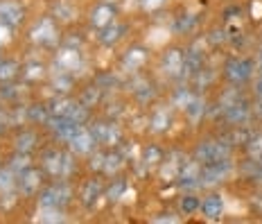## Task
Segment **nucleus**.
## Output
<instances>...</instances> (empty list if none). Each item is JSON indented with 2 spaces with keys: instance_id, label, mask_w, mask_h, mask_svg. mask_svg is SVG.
Wrapping results in <instances>:
<instances>
[{
  "instance_id": "f257e3e1",
  "label": "nucleus",
  "mask_w": 262,
  "mask_h": 224,
  "mask_svg": "<svg viewBox=\"0 0 262 224\" xmlns=\"http://www.w3.org/2000/svg\"><path fill=\"white\" fill-rule=\"evenodd\" d=\"M228 152H231V145L220 140V143H215V140H206V143H201L196 147V161L199 163H212V161H222V158H228Z\"/></svg>"
},
{
  "instance_id": "2f4dec72",
  "label": "nucleus",
  "mask_w": 262,
  "mask_h": 224,
  "mask_svg": "<svg viewBox=\"0 0 262 224\" xmlns=\"http://www.w3.org/2000/svg\"><path fill=\"white\" fill-rule=\"evenodd\" d=\"M9 186H12V174L0 172V188H9Z\"/></svg>"
},
{
  "instance_id": "e433bc0d",
  "label": "nucleus",
  "mask_w": 262,
  "mask_h": 224,
  "mask_svg": "<svg viewBox=\"0 0 262 224\" xmlns=\"http://www.w3.org/2000/svg\"><path fill=\"white\" fill-rule=\"evenodd\" d=\"M3 123H5V120H3V116H0V129H3Z\"/></svg>"
},
{
  "instance_id": "20e7f679",
  "label": "nucleus",
  "mask_w": 262,
  "mask_h": 224,
  "mask_svg": "<svg viewBox=\"0 0 262 224\" xmlns=\"http://www.w3.org/2000/svg\"><path fill=\"white\" fill-rule=\"evenodd\" d=\"M228 172H231V163H228V158L206 163V166L201 168V179H199V184H204V186L217 184V181H222V179L226 177Z\"/></svg>"
},
{
  "instance_id": "412c9836",
  "label": "nucleus",
  "mask_w": 262,
  "mask_h": 224,
  "mask_svg": "<svg viewBox=\"0 0 262 224\" xmlns=\"http://www.w3.org/2000/svg\"><path fill=\"white\" fill-rule=\"evenodd\" d=\"M122 32H124V27H122V25L106 27L104 34H102V41H104V43H113V41H118L120 36H122Z\"/></svg>"
},
{
  "instance_id": "aec40b11",
  "label": "nucleus",
  "mask_w": 262,
  "mask_h": 224,
  "mask_svg": "<svg viewBox=\"0 0 262 224\" xmlns=\"http://www.w3.org/2000/svg\"><path fill=\"white\" fill-rule=\"evenodd\" d=\"M66 116H68L70 120H73V123H77V125H84V120L86 118H89V111H86V107H70V111L68 113H66Z\"/></svg>"
},
{
  "instance_id": "4468645a",
  "label": "nucleus",
  "mask_w": 262,
  "mask_h": 224,
  "mask_svg": "<svg viewBox=\"0 0 262 224\" xmlns=\"http://www.w3.org/2000/svg\"><path fill=\"white\" fill-rule=\"evenodd\" d=\"M113 21V9L108 5H100L93 9V25L95 27H106Z\"/></svg>"
},
{
  "instance_id": "39448f33",
  "label": "nucleus",
  "mask_w": 262,
  "mask_h": 224,
  "mask_svg": "<svg viewBox=\"0 0 262 224\" xmlns=\"http://www.w3.org/2000/svg\"><path fill=\"white\" fill-rule=\"evenodd\" d=\"M226 77L231 82H235V84L247 82L251 77V64L247 59H231L226 64Z\"/></svg>"
},
{
  "instance_id": "1a4fd4ad",
  "label": "nucleus",
  "mask_w": 262,
  "mask_h": 224,
  "mask_svg": "<svg viewBox=\"0 0 262 224\" xmlns=\"http://www.w3.org/2000/svg\"><path fill=\"white\" fill-rule=\"evenodd\" d=\"M179 177H181L183 186H196V184H199V179H201V163L199 161L185 163V166H181Z\"/></svg>"
},
{
  "instance_id": "393cba45",
  "label": "nucleus",
  "mask_w": 262,
  "mask_h": 224,
  "mask_svg": "<svg viewBox=\"0 0 262 224\" xmlns=\"http://www.w3.org/2000/svg\"><path fill=\"white\" fill-rule=\"evenodd\" d=\"M185 111H188L192 118H199V116H201V111H204V107H201V100L192 97V100H190V105L185 107Z\"/></svg>"
},
{
  "instance_id": "7c9ffc66",
  "label": "nucleus",
  "mask_w": 262,
  "mask_h": 224,
  "mask_svg": "<svg viewBox=\"0 0 262 224\" xmlns=\"http://www.w3.org/2000/svg\"><path fill=\"white\" fill-rule=\"evenodd\" d=\"M140 62H143V52L140 50H134L127 57V64H131V66H136V64H140Z\"/></svg>"
},
{
  "instance_id": "6ab92c4d",
  "label": "nucleus",
  "mask_w": 262,
  "mask_h": 224,
  "mask_svg": "<svg viewBox=\"0 0 262 224\" xmlns=\"http://www.w3.org/2000/svg\"><path fill=\"white\" fill-rule=\"evenodd\" d=\"M167 125H170V116H167V111H156L154 118H151V129H154V132H163Z\"/></svg>"
},
{
  "instance_id": "f704fd0d",
  "label": "nucleus",
  "mask_w": 262,
  "mask_h": 224,
  "mask_svg": "<svg viewBox=\"0 0 262 224\" xmlns=\"http://www.w3.org/2000/svg\"><path fill=\"white\" fill-rule=\"evenodd\" d=\"M258 95L262 97V77H260V82H258Z\"/></svg>"
},
{
  "instance_id": "ddd939ff",
  "label": "nucleus",
  "mask_w": 262,
  "mask_h": 224,
  "mask_svg": "<svg viewBox=\"0 0 262 224\" xmlns=\"http://www.w3.org/2000/svg\"><path fill=\"white\" fill-rule=\"evenodd\" d=\"M201 66H204V57H201L196 50H190L188 54L183 57V70L190 75H196L201 70Z\"/></svg>"
},
{
  "instance_id": "a211bd4d",
  "label": "nucleus",
  "mask_w": 262,
  "mask_h": 224,
  "mask_svg": "<svg viewBox=\"0 0 262 224\" xmlns=\"http://www.w3.org/2000/svg\"><path fill=\"white\" fill-rule=\"evenodd\" d=\"M34 140H36V136L32 134V132L20 134L18 138H16V150H18V152H23V154H27V152H32V150H34Z\"/></svg>"
},
{
  "instance_id": "f3484780",
  "label": "nucleus",
  "mask_w": 262,
  "mask_h": 224,
  "mask_svg": "<svg viewBox=\"0 0 262 224\" xmlns=\"http://www.w3.org/2000/svg\"><path fill=\"white\" fill-rule=\"evenodd\" d=\"M97 197H100V184H97V181H89L84 186V190H81V201H84L86 206H93Z\"/></svg>"
},
{
  "instance_id": "5701e85b",
  "label": "nucleus",
  "mask_w": 262,
  "mask_h": 224,
  "mask_svg": "<svg viewBox=\"0 0 262 224\" xmlns=\"http://www.w3.org/2000/svg\"><path fill=\"white\" fill-rule=\"evenodd\" d=\"M41 220L43 222H61L63 215L59 213V209H48V206H46V211L41 213Z\"/></svg>"
},
{
  "instance_id": "bb28decb",
  "label": "nucleus",
  "mask_w": 262,
  "mask_h": 224,
  "mask_svg": "<svg viewBox=\"0 0 262 224\" xmlns=\"http://www.w3.org/2000/svg\"><path fill=\"white\" fill-rule=\"evenodd\" d=\"M228 145H235V143H247L249 140V134L247 132H233L231 136H228Z\"/></svg>"
},
{
  "instance_id": "9d476101",
  "label": "nucleus",
  "mask_w": 262,
  "mask_h": 224,
  "mask_svg": "<svg viewBox=\"0 0 262 224\" xmlns=\"http://www.w3.org/2000/svg\"><path fill=\"white\" fill-rule=\"evenodd\" d=\"M91 134H93V138L95 140H100V143H108V145H113L120 138L118 129L113 127V125H95V127L91 129Z\"/></svg>"
},
{
  "instance_id": "f03ea898",
  "label": "nucleus",
  "mask_w": 262,
  "mask_h": 224,
  "mask_svg": "<svg viewBox=\"0 0 262 224\" xmlns=\"http://www.w3.org/2000/svg\"><path fill=\"white\" fill-rule=\"evenodd\" d=\"M224 113L233 125H244L249 118V105L237 93H228L226 100H224Z\"/></svg>"
},
{
  "instance_id": "4be33fe9",
  "label": "nucleus",
  "mask_w": 262,
  "mask_h": 224,
  "mask_svg": "<svg viewBox=\"0 0 262 224\" xmlns=\"http://www.w3.org/2000/svg\"><path fill=\"white\" fill-rule=\"evenodd\" d=\"M143 161H145V166H154V163L161 161V152H158V147H147L145 154H143Z\"/></svg>"
},
{
  "instance_id": "0eeeda50",
  "label": "nucleus",
  "mask_w": 262,
  "mask_h": 224,
  "mask_svg": "<svg viewBox=\"0 0 262 224\" xmlns=\"http://www.w3.org/2000/svg\"><path fill=\"white\" fill-rule=\"evenodd\" d=\"M93 143H95V138H93L91 132H86V129H77V134L70 138V147H73L77 154H86V152H91Z\"/></svg>"
},
{
  "instance_id": "c756f323",
  "label": "nucleus",
  "mask_w": 262,
  "mask_h": 224,
  "mask_svg": "<svg viewBox=\"0 0 262 224\" xmlns=\"http://www.w3.org/2000/svg\"><path fill=\"white\" fill-rule=\"evenodd\" d=\"M251 154H253V156H262V138H253V140H251Z\"/></svg>"
},
{
  "instance_id": "2eb2a0df",
  "label": "nucleus",
  "mask_w": 262,
  "mask_h": 224,
  "mask_svg": "<svg viewBox=\"0 0 262 224\" xmlns=\"http://www.w3.org/2000/svg\"><path fill=\"white\" fill-rule=\"evenodd\" d=\"M39 184H41V177H39V172H34V170H27L23 177H20V190H23L25 195L36 193Z\"/></svg>"
},
{
  "instance_id": "dca6fc26",
  "label": "nucleus",
  "mask_w": 262,
  "mask_h": 224,
  "mask_svg": "<svg viewBox=\"0 0 262 224\" xmlns=\"http://www.w3.org/2000/svg\"><path fill=\"white\" fill-rule=\"evenodd\" d=\"M32 36H34V41H52L54 39V25L50 21H41L39 25L34 27V32H32Z\"/></svg>"
},
{
  "instance_id": "7ed1b4c3",
  "label": "nucleus",
  "mask_w": 262,
  "mask_h": 224,
  "mask_svg": "<svg viewBox=\"0 0 262 224\" xmlns=\"http://www.w3.org/2000/svg\"><path fill=\"white\" fill-rule=\"evenodd\" d=\"M70 201V188L66 184H54L48 190H43L41 195V206L43 209H59V206L68 204Z\"/></svg>"
},
{
  "instance_id": "b1692460",
  "label": "nucleus",
  "mask_w": 262,
  "mask_h": 224,
  "mask_svg": "<svg viewBox=\"0 0 262 224\" xmlns=\"http://www.w3.org/2000/svg\"><path fill=\"white\" fill-rule=\"evenodd\" d=\"M16 75V64L7 62V64H0V79H9Z\"/></svg>"
},
{
  "instance_id": "c85d7f7f",
  "label": "nucleus",
  "mask_w": 262,
  "mask_h": 224,
  "mask_svg": "<svg viewBox=\"0 0 262 224\" xmlns=\"http://www.w3.org/2000/svg\"><path fill=\"white\" fill-rule=\"evenodd\" d=\"M181 209H183L185 213H192V211L199 209V204H196V199H194V197H185V199H183V204H181Z\"/></svg>"
},
{
  "instance_id": "423d86ee",
  "label": "nucleus",
  "mask_w": 262,
  "mask_h": 224,
  "mask_svg": "<svg viewBox=\"0 0 262 224\" xmlns=\"http://www.w3.org/2000/svg\"><path fill=\"white\" fill-rule=\"evenodd\" d=\"M50 127L54 129V134H57L59 138H63V140H68V143H70V138L77 134V129L81 127V125L73 123L68 116H59V118H52L50 120Z\"/></svg>"
},
{
  "instance_id": "cd10ccee",
  "label": "nucleus",
  "mask_w": 262,
  "mask_h": 224,
  "mask_svg": "<svg viewBox=\"0 0 262 224\" xmlns=\"http://www.w3.org/2000/svg\"><path fill=\"white\" fill-rule=\"evenodd\" d=\"M190 100H192V97H190V93L188 91H185V89H181V91H179L177 93V107H188L190 105Z\"/></svg>"
},
{
  "instance_id": "9b49d317",
  "label": "nucleus",
  "mask_w": 262,
  "mask_h": 224,
  "mask_svg": "<svg viewBox=\"0 0 262 224\" xmlns=\"http://www.w3.org/2000/svg\"><path fill=\"white\" fill-rule=\"evenodd\" d=\"M163 66H165V73L167 75H179L183 70V54L179 50H170L165 54V62H163Z\"/></svg>"
},
{
  "instance_id": "c9c22d12",
  "label": "nucleus",
  "mask_w": 262,
  "mask_h": 224,
  "mask_svg": "<svg viewBox=\"0 0 262 224\" xmlns=\"http://www.w3.org/2000/svg\"><path fill=\"white\" fill-rule=\"evenodd\" d=\"M258 66H260V73H262V52H260V59H258Z\"/></svg>"
},
{
  "instance_id": "473e14b6",
  "label": "nucleus",
  "mask_w": 262,
  "mask_h": 224,
  "mask_svg": "<svg viewBox=\"0 0 262 224\" xmlns=\"http://www.w3.org/2000/svg\"><path fill=\"white\" fill-rule=\"evenodd\" d=\"M120 193H122V184H118L116 188L108 190V197H111V199H118V195H120Z\"/></svg>"
},
{
  "instance_id": "a878e982",
  "label": "nucleus",
  "mask_w": 262,
  "mask_h": 224,
  "mask_svg": "<svg viewBox=\"0 0 262 224\" xmlns=\"http://www.w3.org/2000/svg\"><path fill=\"white\" fill-rule=\"evenodd\" d=\"M118 168H120V156L118 154L104 158V170L106 172H113V170H118Z\"/></svg>"
},
{
  "instance_id": "f8f14e48",
  "label": "nucleus",
  "mask_w": 262,
  "mask_h": 224,
  "mask_svg": "<svg viewBox=\"0 0 262 224\" xmlns=\"http://www.w3.org/2000/svg\"><path fill=\"white\" fill-rule=\"evenodd\" d=\"M199 209H201V213H204L206 217L217 220V217L222 215V211H224V201L220 197H208V199H204V204H201Z\"/></svg>"
},
{
  "instance_id": "6e6552de",
  "label": "nucleus",
  "mask_w": 262,
  "mask_h": 224,
  "mask_svg": "<svg viewBox=\"0 0 262 224\" xmlns=\"http://www.w3.org/2000/svg\"><path fill=\"white\" fill-rule=\"evenodd\" d=\"M23 16V9L18 7L16 3H0V23L3 25H16Z\"/></svg>"
},
{
  "instance_id": "72a5a7b5",
  "label": "nucleus",
  "mask_w": 262,
  "mask_h": 224,
  "mask_svg": "<svg viewBox=\"0 0 262 224\" xmlns=\"http://www.w3.org/2000/svg\"><path fill=\"white\" fill-rule=\"evenodd\" d=\"M163 0H147V7H156V5H161Z\"/></svg>"
}]
</instances>
